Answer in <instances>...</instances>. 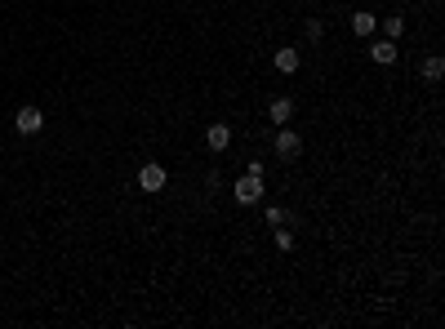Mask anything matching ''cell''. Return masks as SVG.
I'll list each match as a JSON object with an SVG mask.
<instances>
[{
  "mask_svg": "<svg viewBox=\"0 0 445 329\" xmlns=\"http://www.w3.org/2000/svg\"><path fill=\"white\" fill-rule=\"evenodd\" d=\"M236 205H259L263 201V174H245V178H236Z\"/></svg>",
  "mask_w": 445,
  "mask_h": 329,
  "instance_id": "6da1fadb",
  "label": "cell"
},
{
  "mask_svg": "<svg viewBox=\"0 0 445 329\" xmlns=\"http://www.w3.org/2000/svg\"><path fill=\"white\" fill-rule=\"evenodd\" d=\"M165 183H169V174H165V165H156V161H147L143 169H138V192H165Z\"/></svg>",
  "mask_w": 445,
  "mask_h": 329,
  "instance_id": "7a4b0ae2",
  "label": "cell"
},
{
  "mask_svg": "<svg viewBox=\"0 0 445 329\" xmlns=\"http://www.w3.org/2000/svg\"><path fill=\"white\" fill-rule=\"evenodd\" d=\"M14 129H18V134H41V129H45V111L41 107H18Z\"/></svg>",
  "mask_w": 445,
  "mask_h": 329,
  "instance_id": "3957f363",
  "label": "cell"
},
{
  "mask_svg": "<svg viewBox=\"0 0 445 329\" xmlns=\"http://www.w3.org/2000/svg\"><path fill=\"white\" fill-rule=\"evenodd\" d=\"M299 152H303V138L294 134V129L276 125V156H281V161H294Z\"/></svg>",
  "mask_w": 445,
  "mask_h": 329,
  "instance_id": "277c9868",
  "label": "cell"
},
{
  "mask_svg": "<svg viewBox=\"0 0 445 329\" xmlns=\"http://www.w3.org/2000/svg\"><path fill=\"white\" fill-rule=\"evenodd\" d=\"M227 143H232V129H227L223 120H214V125L205 129V147H210V152H227Z\"/></svg>",
  "mask_w": 445,
  "mask_h": 329,
  "instance_id": "5b68a950",
  "label": "cell"
},
{
  "mask_svg": "<svg viewBox=\"0 0 445 329\" xmlns=\"http://www.w3.org/2000/svg\"><path fill=\"white\" fill-rule=\"evenodd\" d=\"M370 58L378 63V67H392V63H396V41H374L370 45Z\"/></svg>",
  "mask_w": 445,
  "mask_h": 329,
  "instance_id": "8992f818",
  "label": "cell"
},
{
  "mask_svg": "<svg viewBox=\"0 0 445 329\" xmlns=\"http://www.w3.org/2000/svg\"><path fill=\"white\" fill-rule=\"evenodd\" d=\"M276 71L281 76H294L299 71V49H276Z\"/></svg>",
  "mask_w": 445,
  "mask_h": 329,
  "instance_id": "52a82bcc",
  "label": "cell"
},
{
  "mask_svg": "<svg viewBox=\"0 0 445 329\" xmlns=\"http://www.w3.org/2000/svg\"><path fill=\"white\" fill-rule=\"evenodd\" d=\"M268 116H272V120H276V125H285V120H290V116H294V102H290V98H272V107H268Z\"/></svg>",
  "mask_w": 445,
  "mask_h": 329,
  "instance_id": "ba28073f",
  "label": "cell"
},
{
  "mask_svg": "<svg viewBox=\"0 0 445 329\" xmlns=\"http://www.w3.org/2000/svg\"><path fill=\"white\" fill-rule=\"evenodd\" d=\"M374 27H378L374 14H365V9H361V14H352V32L356 36H374Z\"/></svg>",
  "mask_w": 445,
  "mask_h": 329,
  "instance_id": "9c48e42d",
  "label": "cell"
},
{
  "mask_svg": "<svg viewBox=\"0 0 445 329\" xmlns=\"http://www.w3.org/2000/svg\"><path fill=\"white\" fill-rule=\"evenodd\" d=\"M423 76H428V80H441L445 76V58H441V54H432V58L423 63Z\"/></svg>",
  "mask_w": 445,
  "mask_h": 329,
  "instance_id": "30bf717a",
  "label": "cell"
},
{
  "mask_svg": "<svg viewBox=\"0 0 445 329\" xmlns=\"http://www.w3.org/2000/svg\"><path fill=\"white\" fill-rule=\"evenodd\" d=\"M383 32H387V41H396V36L405 32V18H401V14H387V18H383Z\"/></svg>",
  "mask_w": 445,
  "mask_h": 329,
  "instance_id": "8fae6325",
  "label": "cell"
},
{
  "mask_svg": "<svg viewBox=\"0 0 445 329\" xmlns=\"http://www.w3.org/2000/svg\"><path fill=\"white\" fill-rule=\"evenodd\" d=\"M285 218H290V214L281 209V205H268V227H281V223H285Z\"/></svg>",
  "mask_w": 445,
  "mask_h": 329,
  "instance_id": "7c38bea8",
  "label": "cell"
},
{
  "mask_svg": "<svg viewBox=\"0 0 445 329\" xmlns=\"http://www.w3.org/2000/svg\"><path fill=\"white\" fill-rule=\"evenodd\" d=\"M276 249H294V236L285 227H276Z\"/></svg>",
  "mask_w": 445,
  "mask_h": 329,
  "instance_id": "4fadbf2b",
  "label": "cell"
},
{
  "mask_svg": "<svg viewBox=\"0 0 445 329\" xmlns=\"http://www.w3.org/2000/svg\"><path fill=\"white\" fill-rule=\"evenodd\" d=\"M307 36H312V41H321V36H325V23H321V18H312V23H307Z\"/></svg>",
  "mask_w": 445,
  "mask_h": 329,
  "instance_id": "5bb4252c",
  "label": "cell"
}]
</instances>
